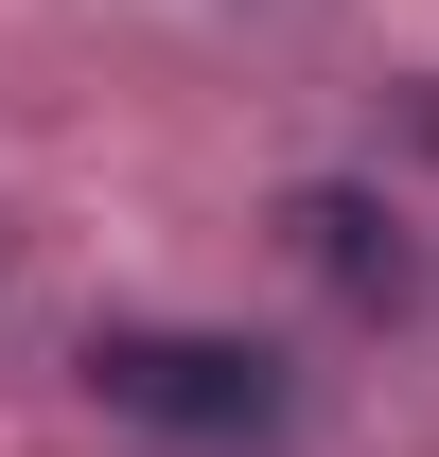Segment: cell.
<instances>
[{
  "instance_id": "obj_1",
  "label": "cell",
  "mask_w": 439,
  "mask_h": 457,
  "mask_svg": "<svg viewBox=\"0 0 439 457\" xmlns=\"http://www.w3.org/2000/svg\"><path fill=\"white\" fill-rule=\"evenodd\" d=\"M88 387L159 440H281V370L246 335H88Z\"/></svg>"
},
{
  "instance_id": "obj_2",
  "label": "cell",
  "mask_w": 439,
  "mask_h": 457,
  "mask_svg": "<svg viewBox=\"0 0 439 457\" xmlns=\"http://www.w3.org/2000/svg\"><path fill=\"white\" fill-rule=\"evenodd\" d=\"M299 246H317L352 299H404V246H386V212H369V194H299Z\"/></svg>"
}]
</instances>
